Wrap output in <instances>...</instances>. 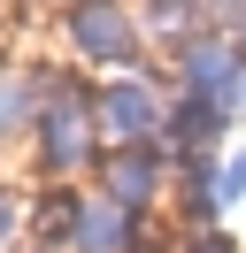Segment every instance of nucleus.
Segmentation results:
<instances>
[{"instance_id": "nucleus-1", "label": "nucleus", "mask_w": 246, "mask_h": 253, "mask_svg": "<svg viewBox=\"0 0 246 253\" xmlns=\"http://www.w3.org/2000/svg\"><path fill=\"white\" fill-rule=\"evenodd\" d=\"M92 130H100V115H92L69 84H54V100L39 108V154H46V176H77V169H85V161H92Z\"/></svg>"}, {"instance_id": "nucleus-3", "label": "nucleus", "mask_w": 246, "mask_h": 253, "mask_svg": "<svg viewBox=\"0 0 246 253\" xmlns=\"http://www.w3.org/2000/svg\"><path fill=\"white\" fill-rule=\"evenodd\" d=\"M69 39H77V54H85V62H131L138 54V31H131V16H123V8H77L69 16Z\"/></svg>"}, {"instance_id": "nucleus-9", "label": "nucleus", "mask_w": 246, "mask_h": 253, "mask_svg": "<svg viewBox=\"0 0 246 253\" xmlns=\"http://www.w3.org/2000/svg\"><path fill=\"white\" fill-rule=\"evenodd\" d=\"M8 230H15V200L0 192V246H8Z\"/></svg>"}, {"instance_id": "nucleus-5", "label": "nucleus", "mask_w": 246, "mask_h": 253, "mask_svg": "<svg viewBox=\"0 0 246 253\" xmlns=\"http://www.w3.org/2000/svg\"><path fill=\"white\" fill-rule=\"evenodd\" d=\"M69 246H77V253H123V246H131V207H116L108 192H100V200H85Z\"/></svg>"}, {"instance_id": "nucleus-2", "label": "nucleus", "mask_w": 246, "mask_h": 253, "mask_svg": "<svg viewBox=\"0 0 246 253\" xmlns=\"http://www.w3.org/2000/svg\"><path fill=\"white\" fill-rule=\"evenodd\" d=\"M92 115H100V130L116 146H146L154 130H162V108H154L146 84H108V92L92 100Z\"/></svg>"}, {"instance_id": "nucleus-8", "label": "nucleus", "mask_w": 246, "mask_h": 253, "mask_svg": "<svg viewBox=\"0 0 246 253\" xmlns=\"http://www.w3.org/2000/svg\"><path fill=\"white\" fill-rule=\"evenodd\" d=\"M23 123V100H15V84H0V130H15Z\"/></svg>"}, {"instance_id": "nucleus-6", "label": "nucleus", "mask_w": 246, "mask_h": 253, "mask_svg": "<svg viewBox=\"0 0 246 253\" xmlns=\"http://www.w3.org/2000/svg\"><path fill=\"white\" fill-rule=\"evenodd\" d=\"M231 115V100H215V92H184L177 108H169V130H177V146H200V138H215V123Z\"/></svg>"}, {"instance_id": "nucleus-7", "label": "nucleus", "mask_w": 246, "mask_h": 253, "mask_svg": "<svg viewBox=\"0 0 246 253\" xmlns=\"http://www.w3.org/2000/svg\"><path fill=\"white\" fill-rule=\"evenodd\" d=\"M208 192H215V200H239V192H246V161H239V154L215 161V169H208Z\"/></svg>"}, {"instance_id": "nucleus-4", "label": "nucleus", "mask_w": 246, "mask_h": 253, "mask_svg": "<svg viewBox=\"0 0 246 253\" xmlns=\"http://www.w3.org/2000/svg\"><path fill=\"white\" fill-rule=\"evenodd\" d=\"M154 184H162V161L146 154V146H116V154H108V200L116 207H146L154 200Z\"/></svg>"}, {"instance_id": "nucleus-10", "label": "nucleus", "mask_w": 246, "mask_h": 253, "mask_svg": "<svg viewBox=\"0 0 246 253\" xmlns=\"http://www.w3.org/2000/svg\"><path fill=\"white\" fill-rule=\"evenodd\" d=\"M231 39H246V0H231Z\"/></svg>"}]
</instances>
